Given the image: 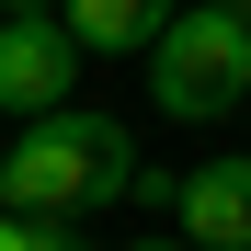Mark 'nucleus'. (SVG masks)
<instances>
[{"mask_svg": "<svg viewBox=\"0 0 251 251\" xmlns=\"http://www.w3.org/2000/svg\"><path fill=\"white\" fill-rule=\"evenodd\" d=\"M137 194V137L114 114H34L12 137V205L23 217H92V205Z\"/></svg>", "mask_w": 251, "mask_h": 251, "instance_id": "nucleus-1", "label": "nucleus"}, {"mask_svg": "<svg viewBox=\"0 0 251 251\" xmlns=\"http://www.w3.org/2000/svg\"><path fill=\"white\" fill-rule=\"evenodd\" d=\"M149 69H160V114H183V126L228 114L251 92V0H183L160 23Z\"/></svg>", "mask_w": 251, "mask_h": 251, "instance_id": "nucleus-2", "label": "nucleus"}, {"mask_svg": "<svg viewBox=\"0 0 251 251\" xmlns=\"http://www.w3.org/2000/svg\"><path fill=\"white\" fill-rule=\"evenodd\" d=\"M0 12H69V0H0Z\"/></svg>", "mask_w": 251, "mask_h": 251, "instance_id": "nucleus-7", "label": "nucleus"}, {"mask_svg": "<svg viewBox=\"0 0 251 251\" xmlns=\"http://www.w3.org/2000/svg\"><path fill=\"white\" fill-rule=\"evenodd\" d=\"M126 251H194V240H126Z\"/></svg>", "mask_w": 251, "mask_h": 251, "instance_id": "nucleus-8", "label": "nucleus"}, {"mask_svg": "<svg viewBox=\"0 0 251 251\" xmlns=\"http://www.w3.org/2000/svg\"><path fill=\"white\" fill-rule=\"evenodd\" d=\"M57 23L80 34V57H149V46H160V23H172V12H160V0H69Z\"/></svg>", "mask_w": 251, "mask_h": 251, "instance_id": "nucleus-5", "label": "nucleus"}, {"mask_svg": "<svg viewBox=\"0 0 251 251\" xmlns=\"http://www.w3.org/2000/svg\"><path fill=\"white\" fill-rule=\"evenodd\" d=\"M80 34L57 12H0V114H69Z\"/></svg>", "mask_w": 251, "mask_h": 251, "instance_id": "nucleus-3", "label": "nucleus"}, {"mask_svg": "<svg viewBox=\"0 0 251 251\" xmlns=\"http://www.w3.org/2000/svg\"><path fill=\"white\" fill-rule=\"evenodd\" d=\"M0 205H12V149H0Z\"/></svg>", "mask_w": 251, "mask_h": 251, "instance_id": "nucleus-9", "label": "nucleus"}, {"mask_svg": "<svg viewBox=\"0 0 251 251\" xmlns=\"http://www.w3.org/2000/svg\"><path fill=\"white\" fill-rule=\"evenodd\" d=\"M0 251H34V217H23V205H0Z\"/></svg>", "mask_w": 251, "mask_h": 251, "instance_id": "nucleus-6", "label": "nucleus"}, {"mask_svg": "<svg viewBox=\"0 0 251 251\" xmlns=\"http://www.w3.org/2000/svg\"><path fill=\"white\" fill-rule=\"evenodd\" d=\"M172 217L194 251H251V160H205L172 183Z\"/></svg>", "mask_w": 251, "mask_h": 251, "instance_id": "nucleus-4", "label": "nucleus"}]
</instances>
